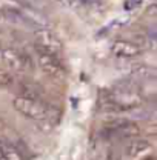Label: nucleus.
I'll list each match as a JSON object with an SVG mask.
<instances>
[{"mask_svg":"<svg viewBox=\"0 0 157 160\" xmlns=\"http://www.w3.org/2000/svg\"><path fill=\"white\" fill-rule=\"evenodd\" d=\"M143 105V97L133 88L131 82H122L114 89L108 91L106 97L102 100L100 108L108 114H122L137 109Z\"/></svg>","mask_w":157,"mask_h":160,"instance_id":"nucleus-1","label":"nucleus"},{"mask_svg":"<svg viewBox=\"0 0 157 160\" xmlns=\"http://www.w3.org/2000/svg\"><path fill=\"white\" fill-rule=\"evenodd\" d=\"M13 106L23 117L33 120V122H37V123H43V122L54 123L56 117H57V114H56L57 111L53 109L51 106L45 105L43 102L29 100L25 99V97H20V96H17L13 100Z\"/></svg>","mask_w":157,"mask_h":160,"instance_id":"nucleus-2","label":"nucleus"},{"mask_svg":"<svg viewBox=\"0 0 157 160\" xmlns=\"http://www.w3.org/2000/svg\"><path fill=\"white\" fill-rule=\"evenodd\" d=\"M36 63L40 71L51 79H59V77H63L65 74L63 65L59 60V57L45 49L36 48Z\"/></svg>","mask_w":157,"mask_h":160,"instance_id":"nucleus-3","label":"nucleus"},{"mask_svg":"<svg viewBox=\"0 0 157 160\" xmlns=\"http://www.w3.org/2000/svg\"><path fill=\"white\" fill-rule=\"evenodd\" d=\"M106 132L108 136L114 137L119 140H133L140 136V126L134 122L120 119V120H113L106 125Z\"/></svg>","mask_w":157,"mask_h":160,"instance_id":"nucleus-4","label":"nucleus"},{"mask_svg":"<svg viewBox=\"0 0 157 160\" xmlns=\"http://www.w3.org/2000/svg\"><path fill=\"white\" fill-rule=\"evenodd\" d=\"M34 42H36V48L45 49L48 52L53 54H59L62 51V42L57 37L56 32H53L48 28H39L34 31Z\"/></svg>","mask_w":157,"mask_h":160,"instance_id":"nucleus-5","label":"nucleus"},{"mask_svg":"<svg viewBox=\"0 0 157 160\" xmlns=\"http://www.w3.org/2000/svg\"><path fill=\"white\" fill-rule=\"evenodd\" d=\"M0 56H2L3 63H5L9 69L17 71V72H20V71H28V69H31V68L34 66V65H33V60L29 59L26 54L19 52V51H16V49H13V48L2 49Z\"/></svg>","mask_w":157,"mask_h":160,"instance_id":"nucleus-6","label":"nucleus"},{"mask_svg":"<svg viewBox=\"0 0 157 160\" xmlns=\"http://www.w3.org/2000/svg\"><path fill=\"white\" fill-rule=\"evenodd\" d=\"M111 51L119 59H136V57H139L142 54V48L136 42L120 40V39L114 40V43L111 45Z\"/></svg>","mask_w":157,"mask_h":160,"instance_id":"nucleus-7","label":"nucleus"},{"mask_svg":"<svg viewBox=\"0 0 157 160\" xmlns=\"http://www.w3.org/2000/svg\"><path fill=\"white\" fill-rule=\"evenodd\" d=\"M153 151V145L151 142L146 139H133L129 140V143L125 148V154L129 159H142L149 156Z\"/></svg>","mask_w":157,"mask_h":160,"instance_id":"nucleus-8","label":"nucleus"},{"mask_svg":"<svg viewBox=\"0 0 157 160\" xmlns=\"http://www.w3.org/2000/svg\"><path fill=\"white\" fill-rule=\"evenodd\" d=\"M19 96L29 100H36V102L43 100V94H42L40 88L34 83H29V82H22L19 85Z\"/></svg>","mask_w":157,"mask_h":160,"instance_id":"nucleus-9","label":"nucleus"},{"mask_svg":"<svg viewBox=\"0 0 157 160\" xmlns=\"http://www.w3.org/2000/svg\"><path fill=\"white\" fill-rule=\"evenodd\" d=\"M0 160H23V157L11 143L0 139Z\"/></svg>","mask_w":157,"mask_h":160,"instance_id":"nucleus-10","label":"nucleus"},{"mask_svg":"<svg viewBox=\"0 0 157 160\" xmlns=\"http://www.w3.org/2000/svg\"><path fill=\"white\" fill-rule=\"evenodd\" d=\"M134 74H136L137 77H142V79H154V77H156V69H154L153 66H148V65L137 66V68L134 69Z\"/></svg>","mask_w":157,"mask_h":160,"instance_id":"nucleus-11","label":"nucleus"},{"mask_svg":"<svg viewBox=\"0 0 157 160\" xmlns=\"http://www.w3.org/2000/svg\"><path fill=\"white\" fill-rule=\"evenodd\" d=\"M13 85V76L6 69L0 68V88H8Z\"/></svg>","mask_w":157,"mask_h":160,"instance_id":"nucleus-12","label":"nucleus"},{"mask_svg":"<svg viewBox=\"0 0 157 160\" xmlns=\"http://www.w3.org/2000/svg\"><path fill=\"white\" fill-rule=\"evenodd\" d=\"M142 3V0H129L125 6H126V9H131V8H136V6H139Z\"/></svg>","mask_w":157,"mask_h":160,"instance_id":"nucleus-13","label":"nucleus"},{"mask_svg":"<svg viewBox=\"0 0 157 160\" xmlns=\"http://www.w3.org/2000/svg\"><path fill=\"white\" fill-rule=\"evenodd\" d=\"M65 2H68L69 5H78V3H80L82 0H65Z\"/></svg>","mask_w":157,"mask_h":160,"instance_id":"nucleus-14","label":"nucleus"},{"mask_svg":"<svg viewBox=\"0 0 157 160\" xmlns=\"http://www.w3.org/2000/svg\"><path fill=\"white\" fill-rule=\"evenodd\" d=\"M5 19V14H3V11H2V9H0V22H2V20Z\"/></svg>","mask_w":157,"mask_h":160,"instance_id":"nucleus-15","label":"nucleus"},{"mask_svg":"<svg viewBox=\"0 0 157 160\" xmlns=\"http://www.w3.org/2000/svg\"><path fill=\"white\" fill-rule=\"evenodd\" d=\"M56 2H60V3H65V0H56Z\"/></svg>","mask_w":157,"mask_h":160,"instance_id":"nucleus-16","label":"nucleus"}]
</instances>
